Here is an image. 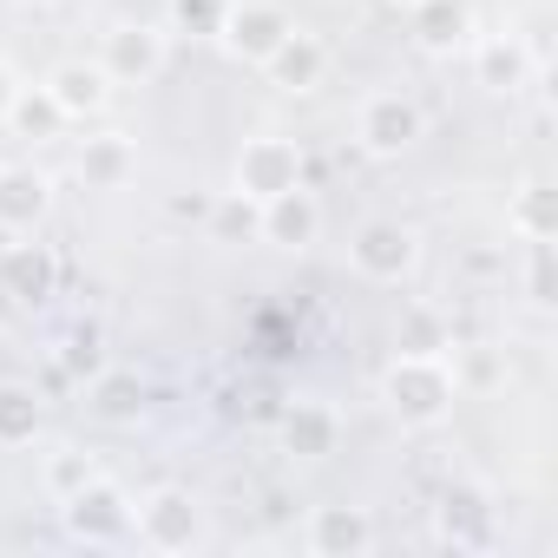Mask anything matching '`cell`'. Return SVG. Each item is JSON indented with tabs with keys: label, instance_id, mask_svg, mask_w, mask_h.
Returning <instances> with one entry per match:
<instances>
[{
	"label": "cell",
	"instance_id": "1",
	"mask_svg": "<svg viewBox=\"0 0 558 558\" xmlns=\"http://www.w3.org/2000/svg\"><path fill=\"white\" fill-rule=\"evenodd\" d=\"M381 401L401 427H440L460 401V375L440 349H401L381 368Z\"/></svg>",
	"mask_w": 558,
	"mask_h": 558
},
{
	"label": "cell",
	"instance_id": "2",
	"mask_svg": "<svg viewBox=\"0 0 558 558\" xmlns=\"http://www.w3.org/2000/svg\"><path fill=\"white\" fill-rule=\"evenodd\" d=\"M132 532H138L145 551H165V558L197 551L204 545V506L184 486H158V493L132 499Z\"/></svg>",
	"mask_w": 558,
	"mask_h": 558
},
{
	"label": "cell",
	"instance_id": "3",
	"mask_svg": "<svg viewBox=\"0 0 558 558\" xmlns=\"http://www.w3.org/2000/svg\"><path fill=\"white\" fill-rule=\"evenodd\" d=\"M60 525H66L80 545H119V538H132V493H125L119 480L93 473L80 493L60 499Z\"/></svg>",
	"mask_w": 558,
	"mask_h": 558
},
{
	"label": "cell",
	"instance_id": "4",
	"mask_svg": "<svg viewBox=\"0 0 558 558\" xmlns=\"http://www.w3.org/2000/svg\"><path fill=\"white\" fill-rule=\"evenodd\" d=\"M290 34H296V21H290V8H276V0H230L223 21H217V47L236 66H263Z\"/></svg>",
	"mask_w": 558,
	"mask_h": 558
},
{
	"label": "cell",
	"instance_id": "5",
	"mask_svg": "<svg viewBox=\"0 0 558 558\" xmlns=\"http://www.w3.org/2000/svg\"><path fill=\"white\" fill-rule=\"evenodd\" d=\"M296 184H303V145H296V138H276V132L243 138L230 191H243L250 204H269V197H283V191H296Z\"/></svg>",
	"mask_w": 558,
	"mask_h": 558
},
{
	"label": "cell",
	"instance_id": "6",
	"mask_svg": "<svg viewBox=\"0 0 558 558\" xmlns=\"http://www.w3.org/2000/svg\"><path fill=\"white\" fill-rule=\"evenodd\" d=\"M427 138V119H421V106L408 99V93H368L362 99V112H355V145L368 151V158H401V151H414Z\"/></svg>",
	"mask_w": 558,
	"mask_h": 558
},
{
	"label": "cell",
	"instance_id": "7",
	"mask_svg": "<svg viewBox=\"0 0 558 558\" xmlns=\"http://www.w3.org/2000/svg\"><path fill=\"white\" fill-rule=\"evenodd\" d=\"M171 60V34L165 27H145V21H119L106 40H99V66L112 86H151Z\"/></svg>",
	"mask_w": 558,
	"mask_h": 558
},
{
	"label": "cell",
	"instance_id": "8",
	"mask_svg": "<svg viewBox=\"0 0 558 558\" xmlns=\"http://www.w3.org/2000/svg\"><path fill=\"white\" fill-rule=\"evenodd\" d=\"M421 256V236L401 223V217H368L355 236H349V263L368 276V283H401Z\"/></svg>",
	"mask_w": 558,
	"mask_h": 558
},
{
	"label": "cell",
	"instance_id": "9",
	"mask_svg": "<svg viewBox=\"0 0 558 558\" xmlns=\"http://www.w3.org/2000/svg\"><path fill=\"white\" fill-rule=\"evenodd\" d=\"M53 290H60V256H53L47 243H34V230L0 250V296H14V303H47Z\"/></svg>",
	"mask_w": 558,
	"mask_h": 558
},
{
	"label": "cell",
	"instance_id": "10",
	"mask_svg": "<svg viewBox=\"0 0 558 558\" xmlns=\"http://www.w3.org/2000/svg\"><path fill=\"white\" fill-rule=\"evenodd\" d=\"M256 236L276 243V250H310V243L323 236V204H316V191L296 184V191H283V197L256 204Z\"/></svg>",
	"mask_w": 558,
	"mask_h": 558
},
{
	"label": "cell",
	"instance_id": "11",
	"mask_svg": "<svg viewBox=\"0 0 558 558\" xmlns=\"http://www.w3.org/2000/svg\"><path fill=\"white\" fill-rule=\"evenodd\" d=\"M47 210H53V178L40 165H0V230L27 236L47 223Z\"/></svg>",
	"mask_w": 558,
	"mask_h": 558
},
{
	"label": "cell",
	"instance_id": "12",
	"mask_svg": "<svg viewBox=\"0 0 558 558\" xmlns=\"http://www.w3.org/2000/svg\"><path fill=\"white\" fill-rule=\"evenodd\" d=\"M40 93L60 106V119H99L112 106V80H106L99 60H60Z\"/></svg>",
	"mask_w": 558,
	"mask_h": 558
},
{
	"label": "cell",
	"instance_id": "13",
	"mask_svg": "<svg viewBox=\"0 0 558 558\" xmlns=\"http://www.w3.org/2000/svg\"><path fill=\"white\" fill-rule=\"evenodd\" d=\"M434 532L453 551H486L493 545V499L480 486H447V499L434 512Z\"/></svg>",
	"mask_w": 558,
	"mask_h": 558
},
{
	"label": "cell",
	"instance_id": "14",
	"mask_svg": "<svg viewBox=\"0 0 558 558\" xmlns=\"http://www.w3.org/2000/svg\"><path fill=\"white\" fill-rule=\"evenodd\" d=\"M310 551L316 558H362V551H375V519L362 506H316L310 512Z\"/></svg>",
	"mask_w": 558,
	"mask_h": 558
},
{
	"label": "cell",
	"instance_id": "15",
	"mask_svg": "<svg viewBox=\"0 0 558 558\" xmlns=\"http://www.w3.org/2000/svg\"><path fill=\"white\" fill-rule=\"evenodd\" d=\"M473 80L486 93H525L532 86V47L519 34H486L473 47Z\"/></svg>",
	"mask_w": 558,
	"mask_h": 558
},
{
	"label": "cell",
	"instance_id": "16",
	"mask_svg": "<svg viewBox=\"0 0 558 558\" xmlns=\"http://www.w3.org/2000/svg\"><path fill=\"white\" fill-rule=\"evenodd\" d=\"M408 14H414V47H421V53L447 60V53L473 47V14H466V0H421V8H408Z\"/></svg>",
	"mask_w": 558,
	"mask_h": 558
},
{
	"label": "cell",
	"instance_id": "17",
	"mask_svg": "<svg viewBox=\"0 0 558 558\" xmlns=\"http://www.w3.org/2000/svg\"><path fill=\"white\" fill-rule=\"evenodd\" d=\"M263 73H269V86H283V93H316V86H323V73H329V47H323L316 34H303V27H296L283 47L263 60Z\"/></svg>",
	"mask_w": 558,
	"mask_h": 558
},
{
	"label": "cell",
	"instance_id": "18",
	"mask_svg": "<svg viewBox=\"0 0 558 558\" xmlns=\"http://www.w3.org/2000/svg\"><path fill=\"white\" fill-rule=\"evenodd\" d=\"M132 171H138V145H132L125 132H99V138L80 145V178H86V191H125Z\"/></svg>",
	"mask_w": 558,
	"mask_h": 558
},
{
	"label": "cell",
	"instance_id": "19",
	"mask_svg": "<svg viewBox=\"0 0 558 558\" xmlns=\"http://www.w3.org/2000/svg\"><path fill=\"white\" fill-rule=\"evenodd\" d=\"M86 401H93V414H99L106 427H138V414H145V381H138L132 368H99L93 388H86Z\"/></svg>",
	"mask_w": 558,
	"mask_h": 558
},
{
	"label": "cell",
	"instance_id": "20",
	"mask_svg": "<svg viewBox=\"0 0 558 558\" xmlns=\"http://www.w3.org/2000/svg\"><path fill=\"white\" fill-rule=\"evenodd\" d=\"M336 440H342V427H336V414H329V408L296 401V408L283 414V447H290L296 460H329V453H336Z\"/></svg>",
	"mask_w": 558,
	"mask_h": 558
},
{
	"label": "cell",
	"instance_id": "21",
	"mask_svg": "<svg viewBox=\"0 0 558 558\" xmlns=\"http://www.w3.org/2000/svg\"><path fill=\"white\" fill-rule=\"evenodd\" d=\"M47 427V401L27 381H0V447H34Z\"/></svg>",
	"mask_w": 558,
	"mask_h": 558
},
{
	"label": "cell",
	"instance_id": "22",
	"mask_svg": "<svg viewBox=\"0 0 558 558\" xmlns=\"http://www.w3.org/2000/svg\"><path fill=\"white\" fill-rule=\"evenodd\" d=\"M506 223L525 236V243H551L558 236V197L545 184H519L512 204H506Z\"/></svg>",
	"mask_w": 558,
	"mask_h": 558
},
{
	"label": "cell",
	"instance_id": "23",
	"mask_svg": "<svg viewBox=\"0 0 558 558\" xmlns=\"http://www.w3.org/2000/svg\"><path fill=\"white\" fill-rule=\"evenodd\" d=\"M204 217H210V236H217V243H243V236H256V204H250L243 191H223Z\"/></svg>",
	"mask_w": 558,
	"mask_h": 558
},
{
	"label": "cell",
	"instance_id": "24",
	"mask_svg": "<svg viewBox=\"0 0 558 558\" xmlns=\"http://www.w3.org/2000/svg\"><path fill=\"white\" fill-rule=\"evenodd\" d=\"M8 125H21L27 138H53V132H60L66 119H60V106H53V99H47L40 86H34V93L21 86V99H14V112H8Z\"/></svg>",
	"mask_w": 558,
	"mask_h": 558
},
{
	"label": "cell",
	"instance_id": "25",
	"mask_svg": "<svg viewBox=\"0 0 558 558\" xmlns=\"http://www.w3.org/2000/svg\"><path fill=\"white\" fill-rule=\"evenodd\" d=\"M223 8H230V0H171V27H165V34H197V40H217Z\"/></svg>",
	"mask_w": 558,
	"mask_h": 558
},
{
	"label": "cell",
	"instance_id": "26",
	"mask_svg": "<svg viewBox=\"0 0 558 558\" xmlns=\"http://www.w3.org/2000/svg\"><path fill=\"white\" fill-rule=\"evenodd\" d=\"M93 473H99V466H93L86 453H73V447H66V453H53V460H47V493H53V499H66V493H80Z\"/></svg>",
	"mask_w": 558,
	"mask_h": 558
},
{
	"label": "cell",
	"instance_id": "27",
	"mask_svg": "<svg viewBox=\"0 0 558 558\" xmlns=\"http://www.w3.org/2000/svg\"><path fill=\"white\" fill-rule=\"evenodd\" d=\"M525 290L538 310H551V243H525Z\"/></svg>",
	"mask_w": 558,
	"mask_h": 558
},
{
	"label": "cell",
	"instance_id": "28",
	"mask_svg": "<svg viewBox=\"0 0 558 558\" xmlns=\"http://www.w3.org/2000/svg\"><path fill=\"white\" fill-rule=\"evenodd\" d=\"M14 99H21V80H14V66H8V60H0V125H8Z\"/></svg>",
	"mask_w": 558,
	"mask_h": 558
},
{
	"label": "cell",
	"instance_id": "29",
	"mask_svg": "<svg viewBox=\"0 0 558 558\" xmlns=\"http://www.w3.org/2000/svg\"><path fill=\"white\" fill-rule=\"evenodd\" d=\"M34 8H60V0H34Z\"/></svg>",
	"mask_w": 558,
	"mask_h": 558
},
{
	"label": "cell",
	"instance_id": "30",
	"mask_svg": "<svg viewBox=\"0 0 558 558\" xmlns=\"http://www.w3.org/2000/svg\"><path fill=\"white\" fill-rule=\"evenodd\" d=\"M395 8H421V0H395Z\"/></svg>",
	"mask_w": 558,
	"mask_h": 558
}]
</instances>
